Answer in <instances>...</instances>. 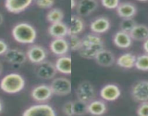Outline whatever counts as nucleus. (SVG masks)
<instances>
[{"mask_svg":"<svg viewBox=\"0 0 148 116\" xmlns=\"http://www.w3.org/2000/svg\"><path fill=\"white\" fill-rule=\"evenodd\" d=\"M82 40V46L78 52L79 55L85 59H95L98 52L104 49L103 41L96 34L89 33Z\"/></svg>","mask_w":148,"mask_h":116,"instance_id":"1","label":"nucleus"},{"mask_svg":"<svg viewBox=\"0 0 148 116\" xmlns=\"http://www.w3.org/2000/svg\"><path fill=\"white\" fill-rule=\"evenodd\" d=\"M14 39L21 44H33L36 39V31L34 26L28 23H19L12 31Z\"/></svg>","mask_w":148,"mask_h":116,"instance_id":"2","label":"nucleus"},{"mask_svg":"<svg viewBox=\"0 0 148 116\" xmlns=\"http://www.w3.org/2000/svg\"><path fill=\"white\" fill-rule=\"evenodd\" d=\"M25 87V80L21 75L12 73L6 75L0 81V88L8 94H17Z\"/></svg>","mask_w":148,"mask_h":116,"instance_id":"3","label":"nucleus"},{"mask_svg":"<svg viewBox=\"0 0 148 116\" xmlns=\"http://www.w3.org/2000/svg\"><path fill=\"white\" fill-rule=\"evenodd\" d=\"M95 90L93 85L88 81H84L79 83L76 89V96L79 100L89 103L95 98Z\"/></svg>","mask_w":148,"mask_h":116,"instance_id":"4","label":"nucleus"},{"mask_svg":"<svg viewBox=\"0 0 148 116\" xmlns=\"http://www.w3.org/2000/svg\"><path fill=\"white\" fill-rule=\"evenodd\" d=\"M53 94L58 96H66L71 94L72 86L69 79L66 78H57L52 81L50 85Z\"/></svg>","mask_w":148,"mask_h":116,"instance_id":"5","label":"nucleus"},{"mask_svg":"<svg viewBox=\"0 0 148 116\" xmlns=\"http://www.w3.org/2000/svg\"><path fill=\"white\" fill-rule=\"evenodd\" d=\"M132 97L136 102H143L148 101V80H141L136 82L132 88Z\"/></svg>","mask_w":148,"mask_h":116,"instance_id":"6","label":"nucleus"},{"mask_svg":"<svg viewBox=\"0 0 148 116\" xmlns=\"http://www.w3.org/2000/svg\"><path fill=\"white\" fill-rule=\"evenodd\" d=\"M57 72L58 70L54 63L45 60L42 63L38 64V67L36 70V74L37 77L41 79L50 80L55 77Z\"/></svg>","mask_w":148,"mask_h":116,"instance_id":"7","label":"nucleus"},{"mask_svg":"<svg viewBox=\"0 0 148 116\" xmlns=\"http://www.w3.org/2000/svg\"><path fill=\"white\" fill-rule=\"evenodd\" d=\"M26 55L30 62L34 64H39L46 60L47 52L40 45H32L27 50Z\"/></svg>","mask_w":148,"mask_h":116,"instance_id":"8","label":"nucleus"},{"mask_svg":"<svg viewBox=\"0 0 148 116\" xmlns=\"http://www.w3.org/2000/svg\"><path fill=\"white\" fill-rule=\"evenodd\" d=\"M52 89L50 86L46 84H41L35 86L31 93V97L35 101L39 102H44L49 100L52 96Z\"/></svg>","mask_w":148,"mask_h":116,"instance_id":"9","label":"nucleus"},{"mask_svg":"<svg viewBox=\"0 0 148 116\" xmlns=\"http://www.w3.org/2000/svg\"><path fill=\"white\" fill-rule=\"evenodd\" d=\"M24 116H55V110L51 106L48 104H37L31 106L24 111L23 113Z\"/></svg>","mask_w":148,"mask_h":116,"instance_id":"10","label":"nucleus"},{"mask_svg":"<svg viewBox=\"0 0 148 116\" xmlns=\"http://www.w3.org/2000/svg\"><path fill=\"white\" fill-rule=\"evenodd\" d=\"M4 57L8 63L16 66L23 64L28 59L26 54L18 49H8L4 55Z\"/></svg>","mask_w":148,"mask_h":116,"instance_id":"11","label":"nucleus"},{"mask_svg":"<svg viewBox=\"0 0 148 116\" xmlns=\"http://www.w3.org/2000/svg\"><path fill=\"white\" fill-rule=\"evenodd\" d=\"M97 7V0H80L77 5L76 11L79 16L86 17L96 10Z\"/></svg>","mask_w":148,"mask_h":116,"instance_id":"12","label":"nucleus"},{"mask_svg":"<svg viewBox=\"0 0 148 116\" xmlns=\"http://www.w3.org/2000/svg\"><path fill=\"white\" fill-rule=\"evenodd\" d=\"M33 0H6L5 8L12 13L18 14L25 10L32 3Z\"/></svg>","mask_w":148,"mask_h":116,"instance_id":"13","label":"nucleus"},{"mask_svg":"<svg viewBox=\"0 0 148 116\" xmlns=\"http://www.w3.org/2000/svg\"><path fill=\"white\" fill-rule=\"evenodd\" d=\"M121 89L115 84H108L103 86L100 91V96L106 101L113 102L119 98L121 96Z\"/></svg>","mask_w":148,"mask_h":116,"instance_id":"14","label":"nucleus"},{"mask_svg":"<svg viewBox=\"0 0 148 116\" xmlns=\"http://www.w3.org/2000/svg\"><path fill=\"white\" fill-rule=\"evenodd\" d=\"M49 47L52 53L58 56H63L66 55L70 49L68 42L65 38L55 39L50 43Z\"/></svg>","mask_w":148,"mask_h":116,"instance_id":"15","label":"nucleus"},{"mask_svg":"<svg viewBox=\"0 0 148 116\" xmlns=\"http://www.w3.org/2000/svg\"><path fill=\"white\" fill-rule=\"evenodd\" d=\"M97 63L102 67H110L116 61L115 55L111 51L108 49H102L95 57Z\"/></svg>","mask_w":148,"mask_h":116,"instance_id":"16","label":"nucleus"},{"mask_svg":"<svg viewBox=\"0 0 148 116\" xmlns=\"http://www.w3.org/2000/svg\"><path fill=\"white\" fill-rule=\"evenodd\" d=\"M110 27V22L109 19L103 16L96 18L90 24L91 31L97 34L105 33L109 30Z\"/></svg>","mask_w":148,"mask_h":116,"instance_id":"17","label":"nucleus"},{"mask_svg":"<svg viewBox=\"0 0 148 116\" xmlns=\"http://www.w3.org/2000/svg\"><path fill=\"white\" fill-rule=\"evenodd\" d=\"M48 33L55 39L65 38L68 35V28L64 23L59 22L52 23L48 28Z\"/></svg>","mask_w":148,"mask_h":116,"instance_id":"18","label":"nucleus"},{"mask_svg":"<svg viewBox=\"0 0 148 116\" xmlns=\"http://www.w3.org/2000/svg\"><path fill=\"white\" fill-rule=\"evenodd\" d=\"M113 43L119 48L127 49L132 45V39L129 33L120 31L115 34L113 37Z\"/></svg>","mask_w":148,"mask_h":116,"instance_id":"19","label":"nucleus"},{"mask_svg":"<svg viewBox=\"0 0 148 116\" xmlns=\"http://www.w3.org/2000/svg\"><path fill=\"white\" fill-rule=\"evenodd\" d=\"M117 13L122 18H133L136 14V8L134 4L130 2H123L118 6Z\"/></svg>","mask_w":148,"mask_h":116,"instance_id":"20","label":"nucleus"},{"mask_svg":"<svg viewBox=\"0 0 148 116\" xmlns=\"http://www.w3.org/2000/svg\"><path fill=\"white\" fill-rule=\"evenodd\" d=\"M129 35L133 40L138 42L147 40L148 39V27L142 24H136Z\"/></svg>","mask_w":148,"mask_h":116,"instance_id":"21","label":"nucleus"},{"mask_svg":"<svg viewBox=\"0 0 148 116\" xmlns=\"http://www.w3.org/2000/svg\"><path fill=\"white\" fill-rule=\"evenodd\" d=\"M85 28V24L80 16L72 15L71 19V25L68 28V36L78 35L82 33Z\"/></svg>","mask_w":148,"mask_h":116,"instance_id":"22","label":"nucleus"},{"mask_svg":"<svg viewBox=\"0 0 148 116\" xmlns=\"http://www.w3.org/2000/svg\"><path fill=\"white\" fill-rule=\"evenodd\" d=\"M57 70L63 74L71 73V58L68 56H60L55 62Z\"/></svg>","mask_w":148,"mask_h":116,"instance_id":"23","label":"nucleus"},{"mask_svg":"<svg viewBox=\"0 0 148 116\" xmlns=\"http://www.w3.org/2000/svg\"><path fill=\"white\" fill-rule=\"evenodd\" d=\"M136 57L132 53H125L117 59V65L123 68L131 69L135 66Z\"/></svg>","mask_w":148,"mask_h":116,"instance_id":"24","label":"nucleus"},{"mask_svg":"<svg viewBox=\"0 0 148 116\" xmlns=\"http://www.w3.org/2000/svg\"><path fill=\"white\" fill-rule=\"evenodd\" d=\"M106 111V104L100 100H92L88 104V113L93 115H101Z\"/></svg>","mask_w":148,"mask_h":116,"instance_id":"25","label":"nucleus"},{"mask_svg":"<svg viewBox=\"0 0 148 116\" xmlns=\"http://www.w3.org/2000/svg\"><path fill=\"white\" fill-rule=\"evenodd\" d=\"M64 18V13L61 10L54 8L49 10L47 15V20L51 23L62 22Z\"/></svg>","mask_w":148,"mask_h":116,"instance_id":"26","label":"nucleus"},{"mask_svg":"<svg viewBox=\"0 0 148 116\" xmlns=\"http://www.w3.org/2000/svg\"><path fill=\"white\" fill-rule=\"evenodd\" d=\"M73 113L76 115H83L88 113L87 103L79 100L73 102Z\"/></svg>","mask_w":148,"mask_h":116,"instance_id":"27","label":"nucleus"},{"mask_svg":"<svg viewBox=\"0 0 148 116\" xmlns=\"http://www.w3.org/2000/svg\"><path fill=\"white\" fill-rule=\"evenodd\" d=\"M135 67L142 71H148V54L136 57Z\"/></svg>","mask_w":148,"mask_h":116,"instance_id":"28","label":"nucleus"},{"mask_svg":"<svg viewBox=\"0 0 148 116\" xmlns=\"http://www.w3.org/2000/svg\"><path fill=\"white\" fill-rule=\"evenodd\" d=\"M136 23L132 18H123V20L120 23L121 31L130 33L131 31L136 26Z\"/></svg>","mask_w":148,"mask_h":116,"instance_id":"29","label":"nucleus"},{"mask_svg":"<svg viewBox=\"0 0 148 116\" xmlns=\"http://www.w3.org/2000/svg\"><path fill=\"white\" fill-rule=\"evenodd\" d=\"M82 40L78 35H70L69 36V48L72 51H79L82 46Z\"/></svg>","mask_w":148,"mask_h":116,"instance_id":"30","label":"nucleus"},{"mask_svg":"<svg viewBox=\"0 0 148 116\" xmlns=\"http://www.w3.org/2000/svg\"><path fill=\"white\" fill-rule=\"evenodd\" d=\"M102 5L107 9H116L119 5V0H101Z\"/></svg>","mask_w":148,"mask_h":116,"instance_id":"31","label":"nucleus"},{"mask_svg":"<svg viewBox=\"0 0 148 116\" xmlns=\"http://www.w3.org/2000/svg\"><path fill=\"white\" fill-rule=\"evenodd\" d=\"M36 4L39 8L48 9L53 6L55 0H36Z\"/></svg>","mask_w":148,"mask_h":116,"instance_id":"32","label":"nucleus"},{"mask_svg":"<svg viewBox=\"0 0 148 116\" xmlns=\"http://www.w3.org/2000/svg\"><path fill=\"white\" fill-rule=\"evenodd\" d=\"M62 113L68 116L73 115V102H67L62 106Z\"/></svg>","mask_w":148,"mask_h":116,"instance_id":"33","label":"nucleus"},{"mask_svg":"<svg viewBox=\"0 0 148 116\" xmlns=\"http://www.w3.org/2000/svg\"><path fill=\"white\" fill-rule=\"evenodd\" d=\"M136 114L139 116H148V101L141 102L136 110Z\"/></svg>","mask_w":148,"mask_h":116,"instance_id":"34","label":"nucleus"},{"mask_svg":"<svg viewBox=\"0 0 148 116\" xmlns=\"http://www.w3.org/2000/svg\"><path fill=\"white\" fill-rule=\"evenodd\" d=\"M8 45L3 39H0V55H4L8 51Z\"/></svg>","mask_w":148,"mask_h":116,"instance_id":"35","label":"nucleus"},{"mask_svg":"<svg viewBox=\"0 0 148 116\" xmlns=\"http://www.w3.org/2000/svg\"><path fill=\"white\" fill-rule=\"evenodd\" d=\"M143 49L147 54H148V39L145 41L143 44Z\"/></svg>","mask_w":148,"mask_h":116,"instance_id":"36","label":"nucleus"},{"mask_svg":"<svg viewBox=\"0 0 148 116\" xmlns=\"http://www.w3.org/2000/svg\"><path fill=\"white\" fill-rule=\"evenodd\" d=\"M76 6H77L76 4V1L75 0H71V8H74Z\"/></svg>","mask_w":148,"mask_h":116,"instance_id":"37","label":"nucleus"},{"mask_svg":"<svg viewBox=\"0 0 148 116\" xmlns=\"http://www.w3.org/2000/svg\"><path fill=\"white\" fill-rule=\"evenodd\" d=\"M2 23H3V16L1 13H0V25H2Z\"/></svg>","mask_w":148,"mask_h":116,"instance_id":"38","label":"nucleus"},{"mask_svg":"<svg viewBox=\"0 0 148 116\" xmlns=\"http://www.w3.org/2000/svg\"><path fill=\"white\" fill-rule=\"evenodd\" d=\"M3 110V104H2V102L0 100V113Z\"/></svg>","mask_w":148,"mask_h":116,"instance_id":"39","label":"nucleus"},{"mask_svg":"<svg viewBox=\"0 0 148 116\" xmlns=\"http://www.w3.org/2000/svg\"><path fill=\"white\" fill-rule=\"evenodd\" d=\"M2 70H3V67H2V63L0 62V75L2 74Z\"/></svg>","mask_w":148,"mask_h":116,"instance_id":"40","label":"nucleus"},{"mask_svg":"<svg viewBox=\"0 0 148 116\" xmlns=\"http://www.w3.org/2000/svg\"><path fill=\"white\" fill-rule=\"evenodd\" d=\"M138 1H140V2H147L148 0H138Z\"/></svg>","mask_w":148,"mask_h":116,"instance_id":"41","label":"nucleus"}]
</instances>
